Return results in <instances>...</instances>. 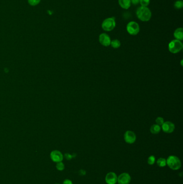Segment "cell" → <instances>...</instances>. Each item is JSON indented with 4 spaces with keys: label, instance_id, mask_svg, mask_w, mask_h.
<instances>
[{
    "label": "cell",
    "instance_id": "cell-1",
    "mask_svg": "<svg viewBox=\"0 0 183 184\" xmlns=\"http://www.w3.org/2000/svg\"><path fill=\"white\" fill-rule=\"evenodd\" d=\"M136 16L138 19L142 22H148L151 17V12L148 7H140L136 12Z\"/></svg>",
    "mask_w": 183,
    "mask_h": 184
},
{
    "label": "cell",
    "instance_id": "cell-2",
    "mask_svg": "<svg viewBox=\"0 0 183 184\" xmlns=\"http://www.w3.org/2000/svg\"><path fill=\"white\" fill-rule=\"evenodd\" d=\"M167 165L173 170H179L181 168V163L178 157L175 156H170L167 159Z\"/></svg>",
    "mask_w": 183,
    "mask_h": 184
},
{
    "label": "cell",
    "instance_id": "cell-3",
    "mask_svg": "<svg viewBox=\"0 0 183 184\" xmlns=\"http://www.w3.org/2000/svg\"><path fill=\"white\" fill-rule=\"evenodd\" d=\"M169 51L172 53H177L183 49V43L180 40L174 39L169 43L168 45Z\"/></svg>",
    "mask_w": 183,
    "mask_h": 184
},
{
    "label": "cell",
    "instance_id": "cell-4",
    "mask_svg": "<svg viewBox=\"0 0 183 184\" xmlns=\"http://www.w3.org/2000/svg\"><path fill=\"white\" fill-rule=\"evenodd\" d=\"M115 19L114 17H109L104 20L101 24V28L105 31H111L115 28Z\"/></svg>",
    "mask_w": 183,
    "mask_h": 184
},
{
    "label": "cell",
    "instance_id": "cell-5",
    "mask_svg": "<svg viewBox=\"0 0 183 184\" xmlns=\"http://www.w3.org/2000/svg\"><path fill=\"white\" fill-rule=\"evenodd\" d=\"M128 33L132 36L136 35L140 32V26L138 23L135 22L131 21L127 24L126 26Z\"/></svg>",
    "mask_w": 183,
    "mask_h": 184
},
{
    "label": "cell",
    "instance_id": "cell-6",
    "mask_svg": "<svg viewBox=\"0 0 183 184\" xmlns=\"http://www.w3.org/2000/svg\"><path fill=\"white\" fill-rule=\"evenodd\" d=\"M136 139V135L133 131L128 130L125 133V141L128 144H133L135 142Z\"/></svg>",
    "mask_w": 183,
    "mask_h": 184
},
{
    "label": "cell",
    "instance_id": "cell-7",
    "mask_svg": "<svg viewBox=\"0 0 183 184\" xmlns=\"http://www.w3.org/2000/svg\"><path fill=\"white\" fill-rule=\"evenodd\" d=\"M131 181V177L127 173H122L118 177L117 182L119 184H129Z\"/></svg>",
    "mask_w": 183,
    "mask_h": 184
},
{
    "label": "cell",
    "instance_id": "cell-8",
    "mask_svg": "<svg viewBox=\"0 0 183 184\" xmlns=\"http://www.w3.org/2000/svg\"><path fill=\"white\" fill-rule=\"evenodd\" d=\"M50 156H51V159L55 163L61 162L63 161V159H64L63 155L62 154L60 151H58V150H54V151H52Z\"/></svg>",
    "mask_w": 183,
    "mask_h": 184
},
{
    "label": "cell",
    "instance_id": "cell-9",
    "mask_svg": "<svg viewBox=\"0 0 183 184\" xmlns=\"http://www.w3.org/2000/svg\"><path fill=\"white\" fill-rule=\"evenodd\" d=\"M99 41L101 45L107 47L110 45L111 40L110 36L108 34L103 33H101L99 36Z\"/></svg>",
    "mask_w": 183,
    "mask_h": 184
},
{
    "label": "cell",
    "instance_id": "cell-10",
    "mask_svg": "<svg viewBox=\"0 0 183 184\" xmlns=\"http://www.w3.org/2000/svg\"><path fill=\"white\" fill-rule=\"evenodd\" d=\"M162 130L168 134L172 133L174 132L175 129V125L173 123L170 121L165 122L162 125Z\"/></svg>",
    "mask_w": 183,
    "mask_h": 184
},
{
    "label": "cell",
    "instance_id": "cell-11",
    "mask_svg": "<svg viewBox=\"0 0 183 184\" xmlns=\"http://www.w3.org/2000/svg\"><path fill=\"white\" fill-rule=\"evenodd\" d=\"M118 177L115 173L110 172L105 177V182L108 184H115L117 182Z\"/></svg>",
    "mask_w": 183,
    "mask_h": 184
},
{
    "label": "cell",
    "instance_id": "cell-12",
    "mask_svg": "<svg viewBox=\"0 0 183 184\" xmlns=\"http://www.w3.org/2000/svg\"><path fill=\"white\" fill-rule=\"evenodd\" d=\"M174 37L177 40H182L183 39V29L179 28L175 31L174 33Z\"/></svg>",
    "mask_w": 183,
    "mask_h": 184
},
{
    "label": "cell",
    "instance_id": "cell-13",
    "mask_svg": "<svg viewBox=\"0 0 183 184\" xmlns=\"http://www.w3.org/2000/svg\"><path fill=\"white\" fill-rule=\"evenodd\" d=\"M119 5L124 9H129L131 5V0H118Z\"/></svg>",
    "mask_w": 183,
    "mask_h": 184
},
{
    "label": "cell",
    "instance_id": "cell-14",
    "mask_svg": "<svg viewBox=\"0 0 183 184\" xmlns=\"http://www.w3.org/2000/svg\"><path fill=\"white\" fill-rule=\"evenodd\" d=\"M161 127L160 125L157 124H153L151 125L150 127V132H151L153 134H157L161 131Z\"/></svg>",
    "mask_w": 183,
    "mask_h": 184
},
{
    "label": "cell",
    "instance_id": "cell-15",
    "mask_svg": "<svg viewBox=\"0 0 183 184\" xmlns=\"http://www.w3.org/2000/svg\"><path fill=\"white\" fill-rule=\"evenodd\" d=\"M157 165L160 168L165 167L167 165V160L164 158H160L157 160Z\"/></svg>",
    "mask_w": 183,
    "mask_h": 184
},
{
    "label": "cell",
    "instance_id": "cell-16",
    "mask_svg": "<svg viewBox=\"0 0 183 184\" xmlns=\"http://www.w3.org/2000/svg\"><path fill=\"white\" fill-rule=\"evenodd\" d=\"M110 45L113 48L118 49L120 46L121 43L119 40H118V39H114V40H111Z\"/></svg>",
    "mask_w": 183,
    "mask_h": 184
},
{
    "label": "cell",
    "instance_id": "cell-17",
    "mask_svg": "<svg viewBox=\"0 0 183 184\" xmlns=\"http://www.w3.org/2000/svg\"><path fill=\"white\" fill-rule=\"evenodd\" d=\"M174 7L177 9H181L183 7V2L181 0H178L174 3Z\"/></svg>",
    "mask_w": 183,
    "mask_h": 184
},
{
    "label": "cell",
    "instance_id": "cell-18",
    "mask_svg": "<svg viewBox=\"0 0 183 184\" xmlns=\"http://www.w3.org/2000/svg\"><path fill=\"white\" fill-rule=\"evenodd\" d=\"M155 161H156V158H155V156L151 155V156L149 157V158H148L147 162H148V164L149 165H152L154 164Z\"/></svg>",
    "mask_w": 183,
    "mask_h": 184
},
{
    "label": "cell",
    "instance_id": "cell-19",
    "mask_svg": "<svg viewBox=\"0 0 183 184\" xmlns=\"http://www.w3.org/2000/svg\"><path fill=\"white\" fill-rule=\"evenodd\" d=\"M140 3L142 7H147L148 5L150 4V0H140Z\"/></svg>",
    "mask_w": 183,
    "mask_h": 184
},
{
    "label": "cell",
    "instance_id": "cell-20",
    "mask_svg": "<svg viewBox=\"0 0 183 184\" xmlns=\"http://www.w3.org/2000/svg\"><path fill=\"white\" fill-rule=\"evenodd\" d=\"M164 122H165V121L162 117H158L156 119V124H157V125L162 126V124L164 123Z\"/></svg>",
    "mask_w": 183,
    "mask_h": 184
},
{
    "label": "cell",
    "instance_id": "cell-21",
    "mask_svg": "<svg viewBox=\"0 0 183 184\" xmlns=\"http://www.w3.org/2000/svg\"><path fill=\"white\" fill-rule=\"evenodd\" d=\"M56 168L59 171H62L65 169V165L64 163H62V162H59L56 164Z\"/></svg>",
    "mask_w": 183,
    "mask_h": 184
},
{
    "label": "cell",
    "instance_id": "cell-22",
    "mask_svg": "<svg viewBox=\"0 0 183 184\" xmlns=\"http://www.w3.org/2000/svg\"><path fill=\"white\" fill-rule=\"evenodd\" d=\"M41 0H28L29 5L32 6H35L40 3Z\"/></svg>",
    "mask_w": 183,
    "mask_h": 184
},
{
    "label": "cell",
    "instance_id": "cell-23",
    "mask_svg": "<svg viewBox=\"0 0 183 184\" xmlns=\"http://www.w3.org/2000/svg\"><path fill=\"white\" fill-rule=\"evenodd\" d=\"M63 184H73L71 180L66 179L63 182Z\"/></svg>",
    "mask_w": 183,
    "mask_h": 184
},
{
    "label": "cell",
    "instance_id": "cell-24",
    "mask_svg": "<svg viewBox=\"0 0 183 184\" xmlns=\"http://www.w3.org/2000/svg\"><path fill=\"white\" fill-rule=\"evenodd\" d=\"M131 3L134 5H138L140 3V0H131Z\"/></svg>",
    "mask_w": 183,
    "mask_h": 184
},
{
    "label": "cell",
    "instance_id": "cell-25",
    "mask_svg": "<svg viewBox=\"0 0 183 184\" xmlns=\"http://www.w3.org/2000/svg\"></svg>",
    "mask_w": 183,
    "mask_h": 184
}]
</instances>
